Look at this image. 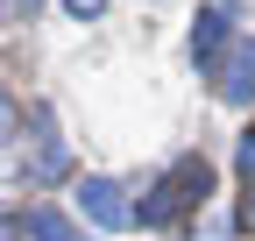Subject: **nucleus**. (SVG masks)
I'll return each mask as SVG.
<instances>
[{"label": "nucleus", "instance_id": "f257e3e1", "mask_svg": "<svg viewBox=\"0 0 255 241\" xmlns=\"http://www.w3.org/2000/svg\"><path fill=\"white\" fill-rule=\"evenodd\" d=\"M206 192H213V163L206 156H177L170 170H163V185H156L149 199H142V227H170V220H184L191 206H206Z\"/></svg>", "mask_w": 255, "mask_h": 241}, {"label": "nucleus", "instance_id": "f03ea898", "mask_svg": "<svg viewBox=\"0 0 255 241\" xmlns=\"http://www.w3.org/2000/svg\"><path fill=\"white\" fill-rule=\"evenodd\" d=\"M78 213L92 220V227H128V220H135V206H128L121 199V185H114V177H85V185H78Z\"/></svg>", "mask_w": 255, "mask_h": 241}, {"label": "nucleus", "instance_id": "7ed1b4c3", "mask_svg": "<svg viewBox=\"0 0 255 241\" xmlns=\"http://www.w3.org/2000/svg\"><path fill=\"white\" fill-rule=\"evenodd\" d=\"M71 170V156H64V142L50 128V114L36 107V156H28V185H57V177Z\"/></svg>", "mask_w": 255, "mask_h": 241}, {"label": "nucleus", "instance_id": "20e7f679", "mask_svg": "<svg viewBox=\"0 0 255 241\" xmlns=\"http://www.w3.org/2000/svg\"><path fill=\"white\" fill-rule=\"evenodd\" d=\"M220 100H234V107L255 100V43H234L227 71H220Z\"/></svg>", "mask_w": 255, "mask_h": 241}, {"label": "nucleus", "instance_id": "39448f33", "mask_svg": "<svg viewBox=\"0 0 255 241\" xmlns=\"http://www.w3.org/2000/svg\"><path fill=\"white\" fill-rule=\"evenodd\" d=\"M220 50H227V14H199V21H191V57L213 64Z\"/></svg>", "mask_w": 255, "mask_h": 241}, {"label": "nucleus", "instance_id": "423d86ee", "mask_svg": "<svg viewBox=\"0 0 255 241\" xmlns=\"http://www.w3.org/2000/svg\"><path fill=\"white\" fill-rule=\"evenodd\" d=\"M28 234L36 241H78V227L57 213V206H28Z\"/></svg>", "mask_w": 255, "mask_h": 241}, {"label": "nucleus", "instance_id": "0eeeda50", "mask_svg": "<svg viewBox=\"0 0 255 241\" xmlns=\"http://www.w3.org/2000/svg\"><path fill=\"white\" fill-rule=\"evenodd\" d=\"M100 7H107V0H64V14H71V21H92Z\"/></svg>", "mask_w": 255, "mask_h": 241}, {"label": "nucleus", "instance_id": "6e6552de", "mask_svg": "<svg viewBox=\"0 0 255 241\" xmlns=\"http://www.w3.org/2000/svg\"><path fill=\"white\" fill-rule=\"evenodd\" d=\"M241 177L255 185V135H241Z\"/></svg>", "mask_w": 255, "mask_h": 241}, {"label": "nucleus", "instance_id": "1a4fd4ad", "mask_svg": "<svg viewBox=\"0 0 255 241\" xmlns=\"http://www.w3.org/2000/svg\"><path fill=\"white\" fill-rule=\"evenodd\" d=\"M241 227H255V185H248V199H241Z\"/></svg>", "mask_w": 255, "mask_h": 241}, {"label": "nucleus", "instance_id": "9d476101", "mask_svg": "<svg viewBox=\"0 0 255 241\" xmlns=\"http://www.w3.org/2000/svg\"><path fill=\"white\" fill-rule=\"evenodd\" d=\"M0 241H14V227H0Z\"/></svg>", "mask_w": 255, "mask_h": 241}]
</instances>
